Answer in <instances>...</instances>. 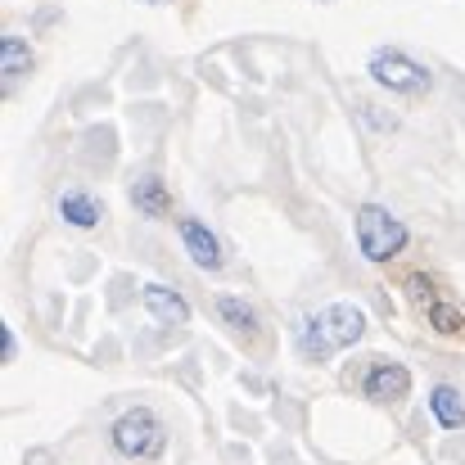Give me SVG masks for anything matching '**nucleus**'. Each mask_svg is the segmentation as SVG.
Segmentation results:
<instances>
[{
	"label": "nucleus",
	"instance_id": "f257e3e1",
	"mask_svg": "<svg viewBox=\"0 0 465 465\" xmlns=\"http://www.w3.org/2000/svg\"><path fill=\"white\" fill-rule=\"evenodd\" d=\"M366 334V312L352 308V303H330V308L312 312L299 330V352L308 361H325L343 348H352L357 339Z\"/></svg>",
	"mask_w": 465,
	"mask_h": 465
},
{
	"label": "nucleus",
	"instance_id": "f03ea898",
	"mask_svg": "<svg viewBox=\"0 0 465 465\" xmlns=\"http://www.w3.org/2000/svg\"><path fill=\"white\" fill-rule=\"evenodd\" d=\"M357 249H361L366 262H389L393 253L407 249V226H402L389 208L361 203V208H357Z\"/></svg>",
	"mask_w": 465,
	"mask_h": 465
},
{
	"label": "nucleus",
	"instance_id": "7ed1b4c3",
	"mask_svg": "<svg viewBox=\"0 0 465 465\" xmlns=\"http://www.w3.org/2000/svg\"><path fill=\"white\" fill-rule=\"evenodd\" d=\"M109 434H114V448H118L123 457H132V461H154L158 452L167 448V430H163V420H158L150 407L123 411Z\"/></svg>",
	"mask_w": 465,
	"mask_h": 465
},
{
	"label": "nucleus",
	"instance_id": "20e7f679",
	"mask_svg": "<svg viewBox=\"0 0 465 465\" xmlns=\"http://www.w3.org/2000/svg\"><path fill=\"white\" fill-rule=\"evenodd\" d=\"M371 77L384 91H398V95H425L434 86V77L416 59H407L402 50H375L371 54Z\"/></svg>",
	"mask_w": 465,
	"mask_h": 465
},
{
	"label": "nucleus",
	"instance_id": "39448f33",
	"mask_svg": "<svg viewBox=\"0 0 465 465\" xmlns=\"http://www.w3.org/2000/svg\"><path fill=\"white\" fill-rule=\"evenodd\" d=\"M407 299L425 312V321H430L434 330H443V334H452V330H461V325H465L461 312L452 308V303H448V299L430 285V276H420V272H416V276H407Z\"/></svg>",
	"mask_w": 465,
	"mask_h": 465
},
{
	"label": "nucleus",
	"instance_id": "423d86ee",
	"mask_svg": "<svg viewBox=\"0 0 465 465\" xmlns=\"http://www.w3.org/2000/svg\"><path fill=\"white\" fill-rule=\"evenodd\" d=\"M176 231H181V244H185V253H190V262H194L199 272H217V267L226 262L222 240H217L199 217H181V222H176Z\"/></svg>",
	"mask_w": 465,
	"mask_h": 465
},
{
	"label": "nucleus",
	"instance_id": "0eeeda50",
	"mask_svg": "<svg viewBox=\"0 0 465 465\" xmlns=\"http://www.w3.org/2000/svg\"><path fill=\"white\" fill-rule=\"evenodd\" d=\"M361 389H366V398H375V402H398V398H407V389H411V371L380 361V366L366 375Z\"/></svg>",
	"mask_w": 465,
	"mask_h": 465
},
{
	"label": "nucleus",
	"instance_id": "6e6552de",
	"mask_svg": "<svg viewBox=\"0 0 465 465\" xmlns=\"http://www.w3.org/2000/svg\"><path fill=\"white\" fill-rule=\"evenodd\" d=\"M132 208L141 217H167L172 213V194H167V185H163L158 172H141L132 181Z\"/></svg>",
	"mask_w": 465,
	"mask_h": 465
},
{
	"label": "nucleus",
	"instance_id": "1a4fd4ad",
	"mask_svg": "<svg viewBox=\"0 0 465 465\" xmlns=\"http://www.w3.org/2000/svg\"><path fill=\"white\" fill-rule=\"evenodd\" d=\"M141 299H145L150 316H154V321H163V325H185V321H190V303H185V299H181L172 285H158V281H150Z\"/></svg>",
	"mask_w": 465,
	"mask_h": 465
},
{
	"label": "nucleus",
	"instance_id": "9d476101",
	"mask_svg": "<svg viewBox=\"0 0 465 465\" xmlns=\"http://www.w3.org/2000/svg\"><path fill=\"white\" fill-rule=\"evenodd\" d=\"M59 217L68 226H77V231H91V226H100L104 208H100V199L91 190H64L59 194Z\"/></svg>",
	"mask_w": 465,
	"mask_h": 465
},
{
	"label": "nucleus",
	"instance_id": "9b49d317",
	"mask_svg": "<svg viewBox=\"0 0 465 465\" xmlns=\"http://www.w3.org/2000/svg\"><path fill=\"white\" fill-rule=\"evenodd\" d=\"M27 73H32V45L23 36H5L0 41V77H5V86H18Z\"/></svg>",
	"mask_w": 465,
	"mask_h": 465
},
{
	"label": "nucleus",
	"instance_id": "f8f14e48",
	"mask_svg": "<svg viewBox=\"0 0 465 465\" xmlns=\"http://www.w3.org/2000/svg\"><path fill=\"white\" fill-rule=\"evenodd\" d=\"M430 411H434V420H439L443 430H461L465 425V402L452 384H434V389H430Z\"/></svg>",
	"mask_w": 465,
	"mask_h": 465
},
{
	"label": "nucleus",
	"instance_id": "ddd939ff",
	"mask_svg": "<svg viewBox=\"0 0 465 465\" xmlns=\"http://www.w3.org/2000/svg\"><path fill=\"white\" fill-rule=\"evenodd\" d=\"M213 308H217V316H222L231 330H240V334H253V330L262 325V321H258V308L244 303V299H231V294H226V299H217Z\"/></svg>",
	"mask_w": 465,
	"mask_h": 465
},
{
	"label": "nucleus",
	"instance_id": "4468645a",
	"mask_svg": "<svg viewBox=\"0 0 465 465\" xmlns=\"http://www.w3.org/2000/svg\"><path fill=\"white\" fill-rule=\"evenodd\" d=\"M14 352H18V339H14V330H9V325H0V357H5V361H14Z\"/></svg>",
	"mask_w": 465,
	"mask_h": 465
},
{
	"label": "nucleus",
	"instance_id": "2eb2a0df",
	"mask_svg": "<svg viewBox=\"0 0 465 465\" xmlns=\"http://www.w3.org/2000/svg\"><path fill=\"white\" fill-rule=\"evenodd\" d=\"M145 5H163V0H145Z\"/></svg>",
	"mask_w": 465,
	"mask_h": 465
}]
</instances>
